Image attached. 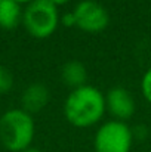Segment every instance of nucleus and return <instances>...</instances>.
Here are the masks:
<instances>
[{"label": "nucleus", "instance_id": "f257e3e1", "mask_svg": "<svg viewBox=\"0 0 151 152\" xmlns=\"http://www.w3.org/2000/svg\"><path fill=\"white\" fill-rule=\"evenodd\" d=\"M107 111L105 96L95 86L85 84L73 89L64 102L65 120L80 129L98 124Z\"/></svg>", "mask_w": 151, "mask_h": 152}, {"label": "nucleus", "instance_id": "f03ea898", "mask_svg": "<svg viewBox=\"0 0 151 152\" xmlns=\"http://www.w3.org/2000/svg\"><path fill=\"white\" fill-rule=\"evenodd\" d=\"M34 134V118L22 108L7 109L0 117V143L9 152H21L30 148Z\"/></svg>", "mask_w": 151, "mask_h": 152}, {"label": "nucleus", "instance_id": "7ed1b4c3", "mask_svg": "<svg viewBox=\"0 0 151 152\" xmlns=\"http://www.w3.org/2000/svg\"><path fill=\"white\" fill-rule=\"evenodd\" d=\"M22 24L31 37L48 39L61 24V15L49 0H34L24 9Z\"/></svg>", "mask_w": 151, "mask_h": 152}, {"label": "nucleus", "instance_id": "20e7f679", "mask_svg": "<svg viewBox=\"0 0 151 152\" xmlns=\"http://www.w3.org/2000/svg\"><path fill=\"white\" fill-rule=\"evenodd\" d=\"M133 132L124 121L110 120L102 123L94 139L95 152H130Z\"/></svg>", "mask_w": 151, "mask_h": 152}, {"label": "nucleus", "instance_id": "39448f33", "mask_svg": "<svg viewBox=\"0 0 151 152\" xmlns=\"http://www.w3.org/2000/svg\"><path fill=\"white\" fill-rule=\"evenodd\" d=\"M71 12L76 18V27L85 33H101L110 21L107 9L95 0H82Z\"/></svg>", "mask_w": 151, "mask_h": 152}, {"label": "nucleus", "instance_id": "423d86ee", "mask_svg": "<svg viewBox=\"0 0 151 152\" xmlns=\"http://www.w3.org/2000/svg\"><path fill=\"white\" fill-rule=\"evenodd\" d=\"M105 106L117 121H126L135 114V99L124 87H113L105 95Z\"/></svg>", "mask_w": 151, "mask_h": 152}, {"label": "nucleus", "instance_id": "0eeeda50", "mask_svg": "<svg viewBox=\"0 0 151 152\" xmlns=\"http://www.w3.org/2000/svg\"><path fill=\"white\" fill-rule=\"evenodd\" d=\"M49 90L43 83H33L22 92V96H21L22 109L31 115L36 112H40L49 103Z\"/></svg>", "mask_w": 151, "mask_h": 152}, {"label": "nucleus", "instance_id": "6e6552de", "mask_svg": "<svg viewBox=\"0 0 151 152\" xmlns=\"http://www.w3.org/2000/svg\"><path fill=\"white\" fill-rule=\"evenodd\" d=\"M61 78L68 87L77 89L86 84L88 71L80 61H68L61 68Z\"/></svg>", "mask_w": 151, "mask_h": 152}, {"label": "nucleus", "instance_id": "1a4fd4ad", "mask_svg": "<svg viewBox=\"0 0 151 152\" xmlns=\"http://www.w3.org/2000/svg\"><path fill=\"white\" fill-rule=\"evenodd\" d=\"M22 9L13 0H3L0 3V28L13 30L22 22Z\"/></svg>", "mask_w": 151, "mask_h": 152}, {"label": "nucleus", "instance_id": "9d476101", "mask_svg": "<svg viewBox=\"0 0 151 152\" xmlns=\"http://www.w3.org/2000/svg\"><path fill=\"white\" fill-rule=\"evenodd\" d=\"M13 86V75L12 72L0 66V93H7Z\"/></svg>", "mask_w": 151, "mask_h": 152}, {"label": "nucleus", "instance_id": "9b49d317", "mask_svg": "<svg viewBox=\"0 0 151 152\" xmlns=\"http://www.w3.org/2000/svg\"><path fill=\"white\" fill-rule=\"evenodd\" d=\"M141 90H142V95L145 98V101L151 105V68H148L141 80Z\"/></svg>", "mask_w": 151, "mask_h": 152}, {"label": "nucleus", "instance_id": "f8f14e48", "mask_svg": "<svg viewBox=\"0 0 151 152\" xmlns=\"http://www.w3.org/2000/svg\"><path fill=\"white\" fill-rule=\"evenodd\" d=\"M61 24H62L64 27H68V28L76 27V18H74L73 12H67V13H64V15L61 16Z\"/></svg>", "mask_w": 151, "mask_h": 152}, {"label": "nucleus", "instance_id": "ddd939ff", "mask_svg": "<svg viewBox=\"0 0 151 152\" xmlns=\"http://www.w3.org/2000/svg\"><path fill=\"white\" fill-rule=\"evenodd\" d=\"M52 4H55L56 7H59V6H64V4H67L70 0H49Z\"/></svg>", "mask_w": 151, "mask_h": 152}, {"label": "nucleus", "instance_id": "4468645a", "mask_svg": "<svg viewBox=\"0 0 151 152\" xmlns=\"http://www.w3.org/2000/svg\"><path fill=\"white\" fill-rule=\"evenodd\" d=\"M13 1H16L18 4H30V3H33L34 0H13Z\"/></svg>", "mask_w": 151, "mask_h": 152}, {"label": "nucleus", "instance_id": "2eb2a0df", "mask_svg": "<svg viewBox=\"0 0 151 152\" xmlns=\"http://www.w3.org/2000/svg\"><path fill=\"white\" fill-rule=\"evenodd\" d=\"M21 152H42L40 149H37V148H33V146H30V148H27V149H24V151Z\"/></svg>", "mask_w": 151, "mask_h": 152}, {"label": "nucleus", "instance_id": "dca6fc26", "mask_svg": "<svg viewBox=\"0 0 151 152\" xmlns=\"http://www.w3.org/2000/svg\"><path fill=\"white\" fill-rule=\"evenodd\" d=\"M1 1H3V0H0V3H1Z\"/></svg>", "mask_w": 151, "mask_h": 152}]
</instances>
